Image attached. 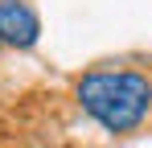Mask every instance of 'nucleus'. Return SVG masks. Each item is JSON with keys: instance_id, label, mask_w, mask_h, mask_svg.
Returning a JSON list of instances; mask_svg holds the SVG:
<instances>
[{"instance_id": "nucleus-2", "label": "nucleus", "mask_w": 152, "mask_h": 148, "mask_svg": "<svg viewBox=\"0 0 152 148\" xmlns=\"http://www.w3.org/2000/svg\"><path fill=\"white\" fill-rule=\"evenodd\" d=\"M41 37V17L29 0H0V41L12 49H33Z\"/></svg>"}, {"instance_id": "nucleus-3", "label": "nucleus", "mask_w": 152, "mask_h": 148, "mask_svg": "<svg viewBox=\"0 0 152 148\" xmlns=\"http://www.w3.org/2000/svg\"><path fill=\"white\" fill-rule=\"evenodd\" d=\"M0 45H4V41H0Z\"/></svg>"}, {"instance_id": "nucleus-1", "label": "nucleus", "mask_w": 152, "mask_h": 148, "mask_svg": "<svg viewBox=\"0 0 152 148\" xmlns=\"http://www.w3.org/2000/svg\"><path fill=\"white\" fill-rule=\"evenodd\" d=\"M78 107L103 132H136L152 111V78L140 70H91L74 82Z\"/></svg>"}]
</instances>
